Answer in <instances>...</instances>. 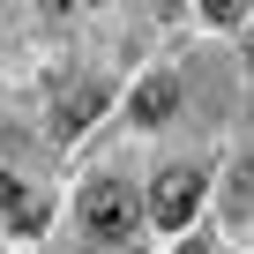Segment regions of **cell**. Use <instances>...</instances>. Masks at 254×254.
Masks as SVG:
<instances>
[{"instance_id": "6da1fadb", "label": "cell", "mask_w": 254, "mask_h": 254, "mask_svg": "<svg viewBox=\"0 0 254 254\" xmlns=\"http://www.w3.org/2000/svg\"><path fill=\"white\" fill-rule=\"evenodd\" d=\"M135 217H142V202L127 194L120 180H90V187H82V224H90L97 239H127Z\"/></svg>"}, {"instance_id": "7a4b0ae2", "label": "cell", "mask_w": 254, "mask_h": 254, "mask_svg": "<svg viewBox=\"0 0 254 254\" xmlns=\"http://www.w3.org/2000/svg\"><path fill=\"white\" fill-rule=\"evenodd\" d=\"M202 209V172L194 165H172V172H157V187H150V217L165 224V232H187V217Z\"/></svg>"}, {"instance_id": "3957f363", "label": "cell", "mask_w": 254, "mask_h": 254, "mask_svg": "<svg viewBox=\"0 0 254 254\" xmlns=\"http://www.w3.org/2000/svg\"><path fill=\"white\" fill-rule=\"evenodd\" d=\"M97 105H105V90H97V82H75V90L60 97V112H53V135H82V127L97 120Z\"/></svg>"}, {"instance_id": "277c9868", "label": "cell", "mask_w": 254, "mask_h": 254, "mask_svg": "<svg viewBox=\"0 0 254 254\" xmlns=\"http://www.w3.org/2000/svg\"><path fill=\"white\" fill-rule=\"evenodd\" d=\"M172 105H180V82H172V75H150V82L135 90V105H127V112H135L142 127H157V120H172Z\"/></svg>"}, {"instance_id": "5b68a950", "label": "cell", "mask_w": 254, "mask_h": 254, "mask_svg": "<svg viewBox=\"0 0 254 254\" xmlns=\"http://www.w3.org/2000/svg\"><path fill=\"white\" fill-rule=\"evenodd\" d=\"M0 217H15V232H38V224H45V202H38V194H23L8 172H0Z\"/></svg>"}, {"instance_id": "8992f818", "label": "cell", "mask_w": 254, "mask_h": 254, "mask_svg": "<svg viewBox=\"0 0 254 254\" xmlns=\"http://www.w3.org/2000/svg\"><path fill=\"white\" fill-rule=\"evenodd\" d=\"M180 254H217V247H209V239H187V247H180Z\"/></svg>"}]
</instances>
